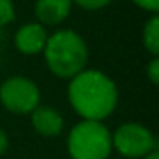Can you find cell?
I'll use <instances>...</instances> for the list:
<instances>
[{"label": "cell", "mask_w": 159, "mask_h": 159, "mask_svg": "<svg viewBox=\"0 0 159 159\" xmlns=\"http://www.w3.org/2000/svg\"><path fill=\"white\" fill-rule=\"evenodd\" d=\"M67 99L80 120L104 121L118 106V86L99 69H84L69 80Z\"/></svg>", "instance_id": "6da1fadb"}, {"label": "cell", "mask_w": 159, "mask_h": 159, "mask_svg": "<svg viewBox=\"0 0 159 159\" xmlns=\"http://www.w3.org/2000/svg\"><path fill=\"white\" fill-rule=\"evenodd\" d=\"M46 69L62 80H70L79 72L87 69L89 46L82 34L70 28L57 29L48 36L43 50Z\"/></svg>", "instance_id": "7a4b0ae2"}, {"label": "cell", "mask_w": 159, "mask_h": 159, "mask_svg": "<svg viewBox=\"0 0 159 159\" xmlns=\"http://www.w3.org/2000/svg\"><path fill=\"white\" fill-rule=\"evenodd\" d=\"M67 152L70 159H110L111 130L104 121L79 120L67 134Z\"/></svg>", "instance_id": "3957f363"}, {"label": "cell", "mask_w": 159, "mask_h": 159, "mask_svg": "<svg viewBox=\"0 0 159 159\" xmlns=\"http://www.w3.org/2000/svg\"><path fill=\"white\" fill-rule=\"evenodd\" d=\"M111 145L123 159H142L157 151V137L139 121H125L111 132Z\"/></svg>", "instance_id": "277c9868"}, {"label": "cell", "mask_w": 159, "mask_h": 159, "mask_svg": "<svg viewBox=\"0 0 159 159\" xmlns=\"http://www.w3.org/2000/svg\"><path fill=\"white\" fill-rule=\"evenodd\" d=\"M0 104L14 115H31L41 104V91L33 79L12 75L0 84Z\"/></svg>", "instance_id": "5b68a950"}, {"label": "cell", "mask_w": 159, "mask_h": 159, "mask_svg": "<svg viewBox=\"0 0 159 159\" xmlns=\"http://www.w3.org/2000/svg\"><path fill=\"white\" fill-rule=\"evenodd\" d=\"M50 33L45 26L39 22H26V24L19 26L17 31L14 33V46L19 53L28 57L41 55L45 50L46 39H48Z\"/></svg>", "instance_id": "8992f818"}, {"label": "cell", "mask_w": 159, "mask_h": 159, "mask_svg": "<svg viewBox=\"0 0 159 159\" xmlns=\"http://www.w3.org/2000/svg\"><path fill=\"white\" fill-rule=\"evenodd\" d=\"M29 121L31 127L39 137L45 139H55L60 137L65 127V120H63L62 113L58 110L46 104H39L31 115H29Z\"/></svg>", "instance_id": "52a82bcc"}, {"label": "cell", "mask_w": 159, "mask_h": 159, "mask_svg": "<svg viewBox=\"0 0 159 159\" xmlns=\"http://www.w3.org/2000/svg\"><path fill=\"white\" fill-rule=\"evenodd\" d=\"M72 0H36L34 2V17L36 22L48 28H57L72 12Z\"/></svg>", "instance_id": "ba28073f"}, {"label": "cell", "mask_w": 159, "mask_h": 159, "mask_svg": "<svg viewBox=\"0 0 159 159\" xmlns=\"http://www.w3.org/2000/svg\"><path fill=\"white\" fill-rule=\"evenodd\" d=\"M142 46L151 57H159V14L149 16L142 28Z\"/></svg>", "instance_id": "9c48e42d"}, {"label": "cell", "mask_w": 159, "mask_h": 159, "mask_svg": "<svg viewBox=\"0 0 159 159\" xmlns=\"http://www.w3.org/2000/svg\"><path fill=\"white\" fill-rule=\"evenodd\" d=\"M16 19V5L12 0H0V29H4Z\"/></svg>", "instance_id": "30bf717a"}, {"label": "cell", "mask_w": 159, "mask_h": 159, "mask_svg": "<svg viewBox=\"0 0 159 159\" xmlns=\"http://www.w3.org/2000/svg\"><path fill=\"white\" fill-rule=\"evenodd\" d=\"M113 0H72V4L77 5L79 9L86 12H96V11H101V9L108 7Z\"/></svg>", "instance_id": "8fae6325"}, {"label": "cell", "mask_w": 159, "mask_h": 159, "mask_svg": "<svg viewBox=\"0 0 159 159\" xmlns=\"http://www.w3.org/2000/svg\"><path fill=\"white\" fill-rule=\"evenodd\" d=\"M145 77L154 87L159 86V57H151L145 67Z\"/></svg>", "instance_id": "7c38bea8"}, {"label": "cell", "mask_w": 159, "mask_h": 159, "mask_svg": "<svg viewBox=\"0 0 159 159\" xmlns=\"http://www.w3.org/2000/svg\"><path fill=\"white\" fill-rule=\"evenodd\" d=\"M130 2L144 12H149L151 16L159 14V0H130Z\"/></svg>", "instance_id": "4fadbf2b"}, {"label": "cell", "mask_w": 159, "mask_h": 159, "mask_svg": "<svg viewBox=\"0 0 159 159\" xmlns=\"http://www.w3.org/2000/svg\"><path fill=\"white\" fill-rule=\"evenodd\" d=\"M7 149H9V137L4 128L0 127V157L7 152Z\"/></svg>", "instance_id": "5bb4252c"}, {"label": "cell", "mask_w": 159, "mask_h": 159, "mask_svg": "<svg viewBox=\"0 0 159 159\" xmlns=\"http://www.w3.org/2000/svg\"><path fill=\"white\" fill-rule=\"evenodd\" d=\"M142 159H159V151L151 152V154H147L145 157H142Z\"/></svg>", "instance_id": "9a60e30c"}, {"label": "cell", "mask_w": 159, "mask_h": 159, "mask_svg": "<svg viewBox=\"0 0 159 159\" xmlns=\"http://www.w3.org/2000/svg\"><path fill=\"white\" fill-rule=\"evenodd\" d=\"M0 57H2V52H0Z\"/></svg>", "instance_id": "2e32d148"}]
</instances>
